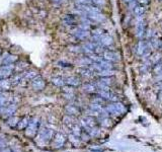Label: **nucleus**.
Listing matches in <instances>:
<instances>
[{"instance_id":"nucleus-1","label":"nucleus","mask_w":162,"mask_h":152,"mask_svg":"<svg viewBox=\"0 0 162 152\" xmlns=\"http://www.w3.org/2000/svg\"><path fill=\"white\" fill-rule=\"evenodd\" d=\"M137 25H136V36L139 39L143 38V36L146 33V29H145V21L143 20V15H138L136 18Z\"/></svg>"},{"instance_id":"nucleus-2","label":"nucleus","mask_w":162,"mask_h":152,"mask_svg":"<svg viewBox=\"0 0 162 152\" xmlns=\"http://www.w3.org/2000/svg\"><path fill=\"white\" fill-rule=\"evenodd\" d=\"M93 42L105 47V46H110L113 44V39L109 35H103L102 34L100 36H93Z\"/></svg>"},{"instance_id":"nucleus-3","label":"nucleus","mask_w":162,"mask_h":152,"mask_svg":"<svg viewBox=\"0 0 162 152\" xmlns=\"http://www.w3.org/2000/svg\"><path fill=\"white\" fill-rule=\"evenodd\" d=\"M148 49H149V45H148L147 42L140 41L136 47L137 54L141 55V56H145L148 53Z\"/></svg>"},{"instance_id":"nucleus-4","label":"nucleus","mask_w":162,"mask_h":152,"mask_svg":"<svg viewBox=\"0 0 162 152\" xmlns=\"http://www.w3.org/2000/svg\"><path fill=\"white\" fill-rule=\"evenodd\" d=\"M87 18L88 20H94V21H97V22H101L106 20L105 15H103L100 11H97V12H92L87 14Z\"/></svg>"},{"instance_id":"nucleus-5","label":"nucleus","mask_w":162,"mask_h":152,"mask_svg":"<svg viewBox=\"0 0 162 152\" xmlns=\"http://www.w3.org/2000/svg\"><path fill=\"white\" fill-rule=\"evenodd\" d=\"M73 35H74L77 39L84 40V39H86V38L89 37V33H88V30H83L81 29H76L73 32Z\"/></svg>"},{"instance_id":"nucleus-6","label":"nucleus","mask_w":162,"mask_h":152,"mask_svg":"<svg viewBox=\"0 0 162 152\" xmlns=\"http://www.w3.org/2000/svg\"><path fill=\"white\" fill-rule=\"evenodd\" d=\"M103 57L107 61H117L119 60V55L118 54L117 52H113V51H106L103 53Z\"/></svg>"},{"instance_id":"nucleus-7","label":"nucleus","mask_w":162,"mask_h":152,"mask_svg":"<svg viewBox=\"0 0 162 152\" xmlns=\"http://www.w3.org/2000/svg\"><path fill=\"white\" fill-rule=\"evenodd\" d=\"M3 57H4V61H3V62H4L5 64L12 63V62H14V61L17 59L16 56H14V55H9V54H7V53H5V54L3 55Z\"/></svg>"},{"instance_id":"nucleus-8","label":"nucleus","mask_w":162,"mask_h":152,"mask_svg":"<svg viewBox=\"0 0 162 152\" xmlns=\"http://www.w3.org/2000/svg\"><path fill=\"white\" fill-rule=\"evenodd\" d=\"M63 21H64V24L71 25H74L76 22V18L73 16V15H66V16L64 17Z\"/></svg>"},{"instance_id":"nucleus-9","label":"nucleus","mask_w":162,"mask_h":152,"mask_svg":"<svg viewBox=\"0 0 162 152\" xmlns=\"http://www.w3.org/2000/svg\"><path fill=\"white\" fill-rule=\"evenodd\" d=\"M145 11H146V8L143 5H142V6L141 5L140 6H136L134 8V13L136 14L137 16H138V15H143L145 13Z\"/></svg>"},{"instance_id":"nucleus-10","label":"nucleus","mask_w":162,"mask_h":152,"mask_svg":"<svg viewBox=\"0 0 162 152\" xmlns=\"http://www.w3.org/2000/svg\"><path fill=\"white\" fill-rule=\"evenodd\" d=\"M93 5H103L105 4V0H89Z\"/></svg>"},{"instance_id":"nucleus-11","label":"nucleus","mask_w":162,"mask_h":152,"mask_svg":"<svg viewBox=\"0 0 162 152\" xmlns=\"http://www.w3.org/2000/svg\"><path fill=\"white\" fill-rule=\"evenodd\" d=\"M150 0H139V2L141 3L142 5H146V4H148Z\"/></svg>"},{"instance_id":"nucleus-12","label":"nucleus","mask_w":162,"mask_h":152,"mask_svg":"<svg viewBox=\"0 0 162 152\" xmlns=\"http://www.w3.org/2000/svg\"><path fill=\"white\" fill-rule=\"evenodd\" d=\"M55 3H58V4H61V3H64L65 0H53Z\"/></svg>"},{"instance_id":"nucleus-13","label":"nucleus","mask_w":162,"mask_h":152,"mask_svg":"<svg viewBox=\"0 0 162 152\" xmlns=\"http://www.w3.org/2000/svg\"><path fill=\"white\" fill-rule=\"evenodd\" d=\"M36 84H37L38 86H40V85L42 84V82H41L40 80H38V81H37V82H36Z\"/></svg>"},{"instance_id":"nucleus-14","label":"nucleus","mask_w":162,"mask_h":152,"mask_svg":"<svg viewBox=\"0 0 162 152\" xmlns=\"http://www.w3.org/2000/svg\"><path fill=\"white\" fill-rule=\"evenodd\" d=\"M125 2H132V0H124Z\"/></svg>"},{"instance_id":"nucleus-15","label":"nucleus","mask_w":162,"mask_h":152,"mask_svg":"<svg viewBox=\"0 0 162 152\" xmlns=\"http://www.w3.org/2000/svg\"><path fill=\"white\" fill-rule=\"evenodd\" d=\"M161 47H162V44H161Z\"/></svg>"},{"instance_id":"nucleus-16","label":"nucleus","mask_w":162,"mask_h":152,"mask_svg":"<svg viewBox=\"0 0 162 152\" xmlns=\"http://www.w3.org/2000/svg\"><path fill=\"white\" fill-rule=\"evenodd\" d=\"M0 53H1V52H0Z\"/></svg>"}]
</instances>
